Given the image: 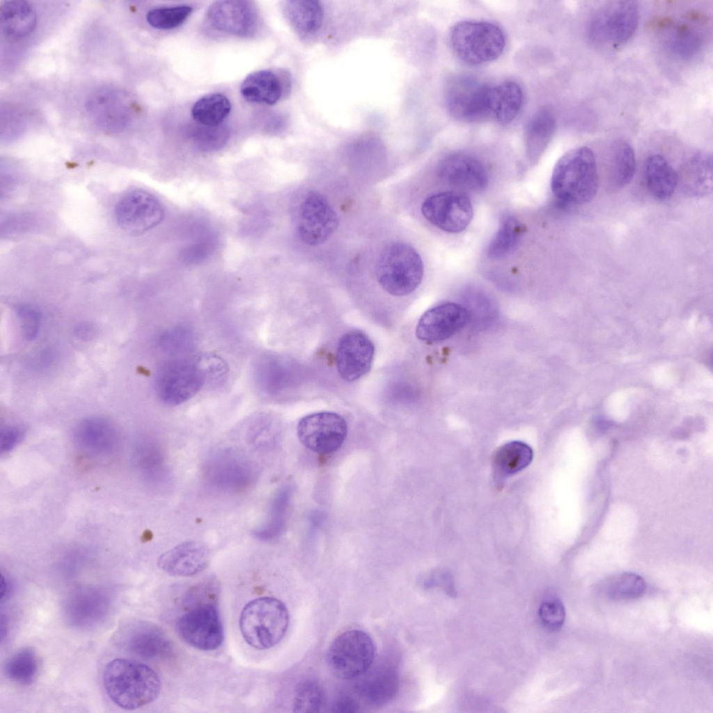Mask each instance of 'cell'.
<instances>
[{"instance_id": "6da1fadb", "label": "cell", "mask_w": 713, "mask_h": 713, "mask_svg": "<svg viewBox=\"0 0 713 713\" xmlns=\"http://www.w3.org/2000/svg\"><path fill=\"white\" fill-rule=\"evenodd\" d=\"M105 691L122 709L134 710L153 702L159 696L162 682L149 666L130 659H114L103 673Z\"/></svg>"}, {"instance_id": "7a4b0ae2", "label": "cell", "mask_w": 713, "mask_h": 713, "mask_svg": "<svg viewBox=\"0 0 713 713\" xmlns=\"http://www.w3.org/2000/svg\"><path fill=\"white\" fill-rule=\"evenodd\" d=\"M225 373L220 359L213 356L181 358L171 360L158 370L155 388L162 401L177 405L193 397L209 380Z\"/></svg>"}, {"instance_id": "3957f363", "label": "cell", "mask_w": 713, "mask_h": 713, "mask_svg": "<svg viewBox=\"0 0 713 713\" xmlns=\"http://www.w3.org/2000/svg\"><path fill=\"white\" fill-rule=\"evenodd\" d=\"M599 175L594 152L580 146L565 152L556 162L551 175L554 196L568 204L590 202L596 195Z\"/></svg>"}, {"instance_id": "277c9868", "label": "cell", "mask_w": 713, "mask_h": 713, "mask_svg": "<svg viewBox=\"0 0 713 713\" xmlns=\"http://www.w3.org/2000/svg\"><path fill=\"white\" fill-rule=\"evenodd\" d=\"M289 613L279 600L263 597L251 600L243 608L240 628L245 641L258 650L276 645L289 626Z\"/></svg>"}, {"instance_id": "5b68a950", "label": "cell", "mask_w": 713, "mask_h": 713, "mask_svg": "<svg viewBox=\"0 0 713 713\" xmlns=\"http://www.w3.org/2000/svg\"><path fill=\"white\" fill-rule=\"evenodd\" d=\"M423 263L418 253L410 245L400 242L387 244L376 263L377 281L387 293L405 296L421 283Z\"/></svg>"}, {"instance_id": "8992f818", "label": "cell", "mask_w": 713, "mask_h": 713, "mask_svg": "<svg viewBox=\"0 0 713 713\" xmlns=\"http://www.w3.org/2000/svg\"><path fill=\"white\" fill-rule=\"evenodd\" d=\"M450 42L459 59L476 65L498 58L505 49L506 37L503 30L494 23L466 20L453 26Z\"/></svg>"}, {"instance_id": "52a82bcc", "label": "cell", "mask_w": 713, "mask_h": 713, "mask_svg": "<svg viewBox=\"0 0 713 713\" xmlns=\"http://www.w3.org/2000/svg\"><path fill=\"white\" fill-rule=\"evenodd\" d=\"M375 645L366 632L351 629L340 633L332 641L327 661L331 671L343 680H355L373 666Z\"/></svg>"}, {"instance_id": "ba28073f", "label": "cell", "mask_w": 713, "mask_h": 713, "mask_svg": "<svg viewBox=\"0 0 713 713\" xmlns=\"http://www.w3.org/2000/svg\"><path fill=\"white\" fill-rule=\"evenodd\" d=\"M639 10L634 1H614L600 6L588 24V36L597 45L618 47L635 33Z\"/></svg>"}, {"instance_id": "9c48e42d", "label": "cell", "mask_w": 713, "mask_h": 713, "mask_svg": "<svg viewBox=\"0 0 713 713\" xmlns=\"http://www.w3.org/2000/svg\"><path fill=\"white\" fill-rule=\"evenodd\" d=\"M180 638L202 651L219 648L224 632L217 606L212 602L199 604L183 613L176 625Z\"/></svg>"}, {"instance_id": "30bf717a", "label": "cell", "mask_w": 713, "mask_h": 713, "mask_svg": "<svg viewBox=\"0 0 713 713\" xmlns=\"http://www.w3.org/2000/svg\"><path fill=\"white\" fill-rule=\"evenodd\" d=\"M164 209L150 193L132 189L124 194L114 207V217L118 226L127 233L143 234L157 226L164 218Z\"/></svg>"}, {"instance_id": "8fae6325", "label": "cell", "mask_w": 713, "mask_h": 713, "mask_svg": "<svg viewBox=\"0 0 713 713\" xmlns=\"http://www.w3.org/2000/svg\"><path fill=\"white\" fill-rule=\"evenodd\" d=\"M300 442L311 451L329 454L343 444L347 425L343 416L331 412H320L301 418L297 428Z\"/></svg>"}, {"instance_id": "7c38bea8", "label": "cell", "mask_w": 713, "mask_h": 713, "mask_svg": "<svg viewBox=\"0 0 713 713\" xmlns=\"http://www.w3.org/2000/svg\"><path fill=\"white\" fill-rule=\"evenodd\" d=\"M207 483L224 492H239L247 488L256 476L253 462L244 455L230 449L213 454L204 469Z\"/></svg>"}, {"instance_id": "4fadbf2b", "label": "cell", "mask_w": 713, "mask_h": 713, "mask_svg": "<svg viewBox=\"0 0 713 713\" xmlns=\"http://www.w3.org/2000/svg\"><path fill=\"white\" fill-rule=\"evenodd\" d=\"M490 86L469 77L452 79L446 89V105L455 119L474 123L489 118L488 93Z\"/></svg>"}, {"instance_id": "5bb4252c", "label": "cell", "mask_w": 713, "mask_h": 713, "mask_svg": "<svg viewBox=\"0 0 713 713\" xmlns=\"http://www.w3.org/2000/svg\"><path fill=\"white\" fill-rule=\"evenodd\" d=\"M338 226V215L327 198L318 191H309L299 208L297 230L301 240L311 246L322 244Z\"/></svg>"}, {"instance_id": "9a60e30c", "label": "cell", "mask_w": 713, "mask_h": 713, "mask_svg": "<svg viewBox=\"0 0 713 713\" xmlns=\"http://www.w3.org/2000/svg\"><path fill=\"white\" fill-rule=\"evenodd\" d=\"M421 212L432 225L452 233L464 230L473 217L470 200L457 191H444L428 196L422 203Z\"/></svg>"}, {"instance_id": "2e32d148", "label": "cell", "mask_w": 713, "mask_h": 713, "mask_svg": "<svg viewBox=\"0 0 713 713\" xmlns=\"http://www.w3.org/2000/svg\"><path fill=\"white\" fill-rule=\"evenodd\" d=\"M116 641L125 651L146 660L164 659L172 650L171 642L164 632L144 620L123 625L117 632Z\"/></svg>"}, {"instance_id": "e0dca14e", "label": "cell", "mask_w": 713, "mask_h": 713, "mask_svg": "<svg viewBox=\"0 0 713 713\" xmlns=\"http://www.w3.org/2000/svg\"><path fill=\"white\" fill-rule=\"evenodd\" d=\"M110 609V599L105 591L89 586L72 590L65 598L63 605L67 622L79 629L99 625L108 616Z\"/></svg>"}, {"instance_id": "ac0fdd59", "label": "cell", "mask_w": 713, "mask_h": 713, "mask_svg": "<svg viewBox=\"0 0 713 713\" xmlns=\"http://www.w3.org/2000/svg\"><path fill=\"white\" fill-rule=\"evenodd\" d=\"M206 18L214 29L238 36L253 34L259 22L253 2L239 0L213 2L207 10Z\"/></svg>"}, {"instance_id": "d6986e66", "label": "cell", "mask_w": 713, "mask_h": 713, "mask_svg": "<svg viewBox=\"0 0 713 713\" xmlns=\"http://www.w3.org/2000/svg\"><path fill=\"white\" fill-rule=\"evenodd\" d=\"M374 345L364 333L351 331L339 339L336 354V365L340 377L354 382L365 375L371 368Z\"/></svg>"}, {"instance_id": "ffe728a7", "label": "cell", "mask_w": 713, "mask_h": 713, "mask_svg": "<svg viewBox=\"0 0 713 713\" xmlns=\"http://www.w3.org/2000/svg\"><path fill=\"white\" fill-rule=\"evenodd\" d=\"M469 319L467 310L455 303H446L433 307L419 319L416 335L426 343L448 339L466 326Z\"/></svg>"}, {"instance_id": "44dd1931", "label": "cell", "mask_w": 713, "mask_h": 713, "mask_svg": "<svg viewBox=\"0 0 713 713\" xmlns=\"http://www.w3.org/2000/svg\"><path fill=\"white\" fill-rule=\"evenodd\" d=\"M354 696L359 702L372 707H382L392 700L399 689V676L395 666L381 664L371 668L355 679Z\"/></svg>"}, {"instance_id": "7402d4cb", "label": "cell", "mask_w": 713, "mask_h": 713, "mask_svg": "<svg viewBox=\"0 0 713 713\" xmlns=\"http://www.w3.org/2000/svg\"><path fill=\"white\" fill-rule=\"evenodd\" d=\"M439 177L446 184L468 191H481L488 184V174L484 165L476 157L466 154H454L441 162Z\"/></svg>"}, {"instance_id": "603a6c76", "label": "cell", "mask_w": 713, "mask_h": 713, "mask_svg": "<svg viewBox=\"0 0 713 713\" xmlns=\"http://www.w3.org/2000/svg\"><path fill=\"white\" fill-rule=\"evenodd\" d=\"M210 551L203 542L191 540L175 546L158 558V567L175 577H190L203 571L208 565Z\"/></svg>"}, {"instance_id": "cb8c5ba5", "label": "cell", "mask_w": 713, "mask_h": 713, "mask_svg": "<svg viewBox=\"0 0 713 713\" xmlns=\"http://www.w3.org/2000/svg\"><path fill=\"white\" fill-rule=\"evenodd\" d=\"M73 437L80 448L97 455L112 453L118 442L115 426L107 419L97 416L79 422L74 429Z\"/></svg>"}, {"instance_id": "d4e9b609", "label": "cell", "mask_w": 713, "mask_h": 713, "mask_svg": "<svg viewBox=\"0 0 713 713\" xmlns=\"http://www.w3.org/2000/svg\"><path fill=\"white\" fill-rule=\"evenodd\" d=\"M524 94L520 86L514 81H505L490 86L488 93L489 118L502 125L512 123L522 108Z\"/></svg>"}, {"instance_id": "484cf974", "label": "cell", "mask_w": 713, "mask_h": 713, "mask_svg": "<svg viewBox=\"0 0 713 713\" xmlns=\"http://www.w3.org/2000/svg\"><path fill=\"white\" fill-rule=\"evenodd\" d=\"M283 84L280 77L271 70H259L249 75L242 81L240 93L247 101L272 105L281 97Z\"/></svg>"}, {"instance_id": "4316f807", "label": "cell", "mask_w": 713, "mask_h": 713, "mask_svg": "<svg viewBox=\"0 0 713 713\" xmlns=\"http://www.w3.org/2000/svg\"><path fill=\"white\" fill-rule=\"evenodd\" d=\"M553 112L542 108L536 111L526 124L524 133L526 152L531 161H536L542 155L556 130Z\"/></svg>"}, {"instance_id": "83f0119b", "label": "cell", "mask_w": 713, "mask_h": 713, "mask_svg": "<svg viewBox=\"0 0 713 713\" xmlns=\"http://www.w3.org/2000/svg\"><path fill=\"white\" fill-rule=\"evenodd\" d=\"M644 175L648 190L659 200L671 197L678 183V175L670 163L660 155L650 156L645 161Z\"/></svg>"}, {"instance_id": "f1b7e54d", "label": "cell", "mask_w": 713, "mask_h": 713, "mask_svg": "<svg viewBox=\"0 0 713 713\" xmlns=\"http://www.w3.org/2000/svg\"><path fill=\"white\" fill-rule=\"evenodd\" d=\"M533 450L526 444L514 441L499 447L492 458L495 476L503 479L526 468L531 462Z\"/></svg>"}, {"instance_id": "f546056e", "label": "cell", "mask_w": 713, "mask_h": 713, "mask_svg": "<svg viewBox=\"0 0 713 713\" xmlns=\"http://www.w3.org/2000/svg\"><path fill=\"white\" fill-rule=\"evenodd\" d=\"M283 11L290 25L301 35L313 33L321 26L324 11L319 1H287L284 2Z\"/></svg>"}, {"instance_id": "4dcf8cb0", "label": "cell", "mask_w": 713, "mask_h": 713, "mask_svg": "<svg viewBox=\"0 0 713 713\" xmlns=\"http://www.w3.org/2000/svg\"><path fill=\"white\" fill-rule=\"evenodd\" d=\"M1 26L3 33L11 37H22L35 26L34 9L24 1H4L0 9Z\"/></svg>"}, {"instance_id": "1f68e13d", "label": "cell", "mask_w": 713, "mask_h": 713, "mask_svg": "<svg viewBox=\"0 0 713 713\" xmlns=\"http://www.w3.org/2000/svg\"><path fill=\"white\" fill-rule=\"evenodd\" d=\"M231 109L228 97L222 93H210L198 99L191 108L194 120L203 126L221 125Z\"/></svg>"}, {"instance_id": "d6a6232c", "label": "cell", "mask_w": 713, "mask_h": 713, "mask_svg": "<svg viewBox=\"0 0 713 713\" xmlns=\"http://www.w3.org/2000/svg\"><path fill=\"white\" fill-rule=\"evenodd\" d=\"M636 171V157L632 146L625 141L613 146L609 166V182L613 187L621 188L633 179Z\"/></svg>"}, {"instance_id": "836d02e7", "label": "cell", "mask_w": 713, "mask_h": 713, "mask_svg": "<svg viewBox=\"0 0 713 713\" xmlns=\"http://www.w3.org/2000/svg\"><path fill=\"white\" fill-rule=\"evenodd\" d=\"M290 499L288 487H283L274 496L268 517L253 530V535L261 541H270L279 536L284 525Z\"/></svg>"}, {"instance_id": "e575fe53", "label": "cell", "mask_w": 713, "mask_h": 713, "mask_svg": "<svg viewBox=\"0 0 713 713\" xmlns=\"http://www.w3.org/2000/svg\"><path fill=\"white\" fill-rule=\"evenodd\" d=\"M4 672L12 682L29 685L36 679L38 663L31 648H23L15 652L6 662Z\"/></svg>"}, {"instance_id": "d590c367", "label": "cell", "mask_w": 713, "mask_h": 713, "mask_svg": "<svg viewBox=\"0 0 713 713\" xmlns=\"http://www.w3.org/2000/svg\"><path fill=\"white\" fill-rule=\"evenodd\" d=\"M523 228L516 218L511 216L503 217L489 245L488 256L494 259L500 258L512 252L519 243L524 232Z\"/></svg>"}, {"instance_id": "8d00e7d4", "label": "cell", "mask_w": 713, "mask_h": 713, "mask_svg": "<svg viewBox=\"0 0 713 713\" xmlns=\"http://www.w3.org/2000/svg\"><path fill=\"white\" fill-rule=\"evenodd\" d=\"M279 428L274 419L267 416H258L246 425L245 439L253 448L260 451L273 449L278 441Z\"/></svg>"}, {"instance_id": "74e56055", "label": "cell", "mask_w": 713, "mask_h": 713, "mask_svg": "<svg viewBox=\"0 0 713 713\" xmlns=\"http://www.w3.org/2000/svg\"><path fill=\"white\" fill-rule=\"evenodd\" d=\"M645 587V582L641 576L623 572L609 579L604 586V592L612 600H631L641 597Z\"/></svg>"}, {"instance_id": "f35d334b", "label": "cell", "mask_w": 713, "mask_h": 713, "mask_svg": "<svg viewBox=\"0 0 713 713\" xmlns=\"http://www.w3.org/2000/svg\"><path fill=\"white\" fill-rule=\"evenodd\" d=\"M324 703V693L318 682L306 680L297 686L292 702L294 712L304 713L320 712Z\"/></svg>"}, {"instance_id": "ab89813d", "label": "cell", "mask_w": 713, "mask_h": 713, "mask_svg": "<svg viewBox=\"0 0 713 713\" xmlns=\"http://www.w3.org/2000/svg\"><path fill=\"white\" fill-rule=\"evenodd\" d=\"M685 181L689 192L695 195L707 194L712 189V158L708 155L695 157L689 164Z\"/></svg>"}, {"instance_id": "60d3db41", "label": "cell", "mask_w": 713, "mask_h": 713, "mask_svg": "<svg viewBox=\"0 0 713 713\" xmlns=\"http://www.w3.org/2000/svg\"><path fill=\"white\" fill-rule=\"evenodd\" d=\"M134 461L137 467L148 478H157L161 473L163 455L160 448L154 442L141 440L134 448Z\"/></svg>"}, {"instance_id": "b9f144b4", "label": "cell", "mask_w": 713, "mask_h": 713, "mask_svg": "<svg viewBox=\"0 0 713 713\" xmlns=\"http://www.w3.org/2000/svg\"><path fill=\"white\" fill-rule=\"evenodd\" d=\"M701 44L700 34L687 24L677 26L668 39L671 52L683 58L694 56L699 51Z\"/></svg>"}, {"instance_id": "7bdbcfd3", "label": "cell", "mask_w": 713, "mask_h": 713, "mask_svg": "<svg viewBox=\"0 0 713 713\" xmlns=\"http://www.w3.org/2000/svg\"><path fill=\"white\" fill-rule=\"evenodd\" d=\"M191 12L192 8L186 5L156 8L147 13L146 19L155 29H173L183 24Z\"/></svg>"}, {"instance_id": "ee69618b", "label": "cell", "mask_w": 713, "mask_h": 713, "mask_svg": "<svg viewBox=\"0 0 713 713\" xmlns=\"http://www.w3.org/2000/svg\"><path fill=\"white\" fill-rule=\"evenodd\" d=\"M230 136L226 126H203L196 127L190 132L193 144L203 152H214L223 148Z\"/></svg>"}, {"instance_id": "f6af8a7d", "label": "cell", "mask_w": 713, "mask_h": 713, "mask_svg": "<svg viewBox=\"0 0 713 713\" xmlns=\"http://www.w3.org/2000/svg\"><path fill=\"white\" fill-rule=\"evenodd\" d=\"M15 313L24 337L28 340H33L38 336L41 324L39 310L31 304H21L15 306Z\"/></svg>"}, {"instance_id": "bcb514c9", "label": "cell", "mask_w": 713, "mask_h": 713, "mask_svg": "<svg viewBox=\"0 0 713 713\" xmlns=\"http://www.w3.org/2000/svg\"><path fill=\"white\" fill-rule=\"evenodd\" d=\"M538 614L542 625L552 631L561 629L565 619L564 606L558 598L544 601L539 608Z\"/></svg>"}, {"instance_id": "7dc6e473", "label": "cell", "mask_w": 713, "mask_h": 713, "mask_svg": "<svg viewBox=\"0 0 713 713\" xmlns=\"http://www.w3.org/2000/svg\"><path fill=\"white\" fill-rule=\"evenodd\" d=\"M25 430L19 425H8L1 429L0 450L1 455L8 453L22 441Z\"/></svg>"}, {"instance_id": "c3c4849f", "label": "cell", "mask_w": 713, "mask_h": 713, "mask_svg": "<svg viewBox=\"0 0 713 713\" xmlns=\"http://www.w3.org/2000/svg\"><path fill=\"white\" fill-rule=\"evenodd\" d=\"M360 707V702L354 696L350 694L340 696L331 707L332 712H356Z\"/></svg>"}, {"instance_id": "681fc988", "label": "cell", "mask_w": 713, "mask_h": 713, "mask_svg": "<svg viewBox=\"0 0 713 713\" xmlns=\"http://www.w3.org/2000/svg\"><path fill=\"white\" fill-rule=\"evenodd\" d=\"M1 604L9 597V594L11 590V586L8 579L1 574Z\"/></svg>"}]
</instances>
